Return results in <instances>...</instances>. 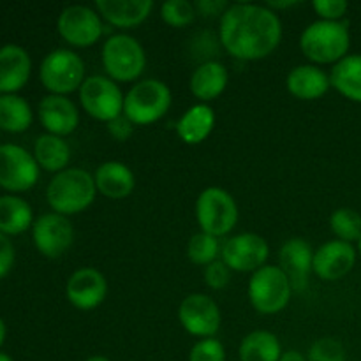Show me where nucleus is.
<instances>
[{"label":"nucleus","mask_w":361,"mask_h":361,"mask_svg":"<svg viewBox=\"0 0 361 361\" xmlns=\"http://www.w3.org/2000/svg\"><path fill=\"white\" fill-rule=\"evenodd\" d=\"M229 81L228 69L217 60H207L196 67L189 81V88L203 104L217 99L226 90Z\"/></svg>","instance_id":"5701e85b"},{"label":"nucleus","mask_w":361,"mask_h":361,"mask_svg":"<svg viewBox=\"0 0 361 361\" xmlns=\"http://www.w3.org/2000/svg\"><path fill=\"white\" fill-rule=\"evenodd\" d=\"M4 341H6V323L0 319V348H2Z\"/></svg>","instance_id":"79ce46f5"},{"label":"nucleus","mask_w":361,"mask_h":361,"mask_svg":"<svg viewBox=\"0 0 361 361\" xmlns=\"http://www.w3.org/2000/svg\"><path fill=\"white\" fill-rule=\"evenodd\" d=\"M32 208L16 196H0V233L20 235L32 226Z\"/></svg>","instance_id":"cd10ccee"},{"label":"nucleus","mask_w":361,"mask_h":361,"mask_svg":"<svg viewBox=\"0 0 361 361\" xmlns=\"http://www.w3.org/2000/svg\"><path fill=\"white\" fill-rule=\"evenodd\" d=\"M247 295L257 312L263 316H275L291 302L293 286L281 267L264 264L250 277Z\"/></svg>","instance_id":"423d86ee"},{"label":"nucleus","mask_w":361,"mask_h":361,"mask_svg":"<svg viewBox=\"0 0 361 361\" xmlns=\"http://www.w3.org/2000/svg\"><path fill=\"white\" fill-rule=\"evenodd\" d=\"M196 221L201 231L215 236H226L238 222V204L228 190L208 187L196 200Z\"/></svg>","instance_id":"0eeeda50"},{"label":"nucleus","mask_w":361,"mask_h":361,"mask_svg":"<svg viewBox=\"0 0 361 361\" xmlns=\"http://www.w3.org/2000/svg\"><path fill=\"white\" fill-rule=\"evenodd\" d=\"M171 108V90L161 80L137 81L126 94L123 115L134 126H150L159 122Z\"/></svg>","instance_id":"39448f33"},{"label":"nucleus","mask_w":361,"mask_h":361,"mask_svg":"<svg viewBox=\"0 0 361 361\" xmlns=\"http://www.w3.org/2000/svg\"><path fill=\"white\" fill-rule=\"evenodd\" d=\"M60 37L76 48H90L102 37L101 14L87 6H69L60 13L56 21Z\"/></svg>","instance_id":"9d476101"},{"label":"nucleus","mask_w":361,"mask_h":361,"mask_svg":"<svg viewBox=\"0 0 361 361\" xmlns=\"http://www.w3.org/2000/svg\"><path fill=\"white\" fill-rule=\"evenodd\" d=\"M228 7L229 4L224 0H200L196 4V11L203 16H222Z\"/></svg>","instance_id":"58836bf2"},{"label":"nucleus","mask_w":361,"mask_h":361,"mask_svg":"<svg viewBox=\"0 0 361 361\" xmlns=\"http://www.w3.org/2000/svg\"><path fill=\"white\" fill-rule=\"evenodd\" d=\"M203 277L208 288L219 291V289H224L229 284V281H231V270H229L224 261L217 259L208 264V267H204Z\"/></svg>","instance_id":"f704fd0d"},{"label":"nucleus","mask_w":361,"mask_h":361,"mask_svg":"<svg viewBox=\"0 0 361 361\" xmlns=\"http://www.w3.org/2000/svg\"><path fill=\"white\" fill-rule=\"evenodd\" d=\"M106 126H108L109 136H111L113 140L120 141V143H122V141L129 140V137L133 136V133H134V123L130 122V120L127 118L126 115L116 116L115 120L108 122Z\"/></svg>","instance_id":"e433bc0d"},{"label":"nucleus","mask_w":361,"mask_h":361,"mask_svg":"<svg viewBox=\"0 0 361 361\" xmlns=\"http://www.w3.org/2000/svg\"><path fill=\"white\" fill-rule=\"evenodd\" d=\"M309 361H345V349L342 342L334 337L317 338L309 349Z\"/></svg>","instance_id":"473e14b6"},{"label":"nucleus","mask_w":361,"mask_h":361,"mask_svg":"<svg viewBox=\"0 0 361 361\" xmlns=\"http://www.w3.org/2000/svg\"><path fill=\"white\" fill-rule=\"evenodd\" d=\"M32 123V109L23 97L14 94L0 95V129L23 133Z\"/></svg>","instance_id":"c85d7f7f"},{"label":"nucleus","mask_w":361,"mask_h":361,"mask_svg":"<svg viewBox=\"0 0 361 361\" xmlns=\"http://www.w3.org/2000/svg\"><path fill=\"white\" fill-rule=\"evenodd\" d=\"M356 249L353 243L331 240L314 250L312 271L326 282L338 281L345 277L355 268Z\"/></svg>","instance_id":"dca6fc26"},{"label":"nucleus","mask_w":361,"mask_h":361,"mask_svg":"<svg viewBox=\"0 0 361 361\" xmlns=\"http://www.w3.org/2000/svg\"><path fill=\"white\" fill-rule=\"evenodd\" d=\"M238 356L240 361H279L282 356L281 341L271 331H250L240 344Z\"/></svg>","instance_id":"a878e982"},{"label":"nucleus","mask_w":361,"mask_h":361,"mask_svg":"<svg viewBox=\"0 0 361 361\" xmlns=\"http://www.w3.org/2000/svg\"><path fill=\"white\" fill-rule=\"evenodd\" d=\"M39 120L48 134L63 137L73 134L80 123V111L66 95H46L39 104Z\"/></svg>","instance_id":"a211bd4d"},{"label":"nucleus","mask_w":361,"mask_h":361,"mask_svg":"<svg viewBox=\"0 0 361 361\" xmlns=\"http://www.w3.org/2000/svg\"><path fill=\"white\" fill-rule=\"evenodd\" d=\"M95 9L113 27L133 28L150 16L154 2L152 0H95Z\"/></svg>","instance_id":"412c9836"},{"label":"nucleus","mask_w":361,"mask_h":361,"mask_svg":"<svg viewBox=\"0 0 361 361\" xmlns=\"http://www.w3.org/2000/svg\"><path fill=\"white\" fill-rule=\"evenodd\" d=\"M85 361H111L109 358H106V356H101V355H95V356H90V358H87Z\"/></svg>","instance_id":"37998d69"},{"label":"nucleus","mask_w":361,"mask_h":361,"mask_svg":"<svg viewBox=\"0 0 361 361\" xmlns=\"http://www.w3.org/2000/svg\"><path fill=\"white\" fill-rule=\"evenodd\" d=\"M178 321L192 337L214 338L221 330L222 316L217 303L203 293L185 296L178 307Z\"/></svg>","instance_id":"f8f14e48"},{"label":"nucleus","mask_w":361,"mask_h":361,"mask_svg":"<svg viewBox=\"0 0 361 361\" xmlns=\"http://www.w3.org/2000/svg\"><path fill=\"white\" fill-rule=\"evenodd\" d=\"M41 83L53 95H67L80 90L85 78V62L71 49H55L48 53L39 71Z\"/></svg>","instance_id":"6e6552de"},{"label":"nucleus","mask_w":361,"mask_h":361,"mask_svg":"<svg viewBox=\"0 0 361 361\" xmlns=\"http://www.w3.org/2000/svg\"><path fill=\"white\" fill-rule=\"evenodd\" d=\"M279 263L291 282L293 291H305L314 263V250L310 243L300 236L289 238L279 250Z\"/></svg>","instance_id":"f3484780"},{"label":"nucleus","mask_w":361,"mask_h":361,"mask_svg":"<svg viewBox=\"0 0 361 361\" xmlns=\"http://www.w3.org/2000/svg\"><path fill=\"white\" fill-rule=\"evenodd\" d=\"M293 6H296V2H270V4H267V7H270L271 11L286 9V7H293Z\"/></svg>","instance_id":"a19ab883"},{"label":"nucleus","mask_w":361,"mask_h":361,"mask_svg":"<svg viewBox=\"0 0 361 361\" xmlns=\"http://www.w3.org/2000/svg\"><path fill=\"white\" fill-rule=\"evenodd\" d=\"M286 87L293 97L300 101H316L330 90V76L314 63H303L289 71Z\"/></svg>","instance_id":"6ab92c4d"},{"label":"nucleus","mask_w":361,"mask_h":361,"mask_svg":"<svg viewBox=\"0 0 361 361\" xmlns=\"http://www.w3.org/2000/svg\"><path fill=\"white\" fill-rule=\"evenodd\" d=\"M97 187L94 175L81 168H69L56 173L46 189V197L55 214L76 215L87 210L95 200Z\"/></svg>","instance_id":"f03ea898"},{"label":"nucleus","mask_w":361,"mask_h":361,"mask_svg":"<svg viewBox=\"0 0 361 361\" xmlns=\"http://www.w3.org/2000/svg\"><path fill=\"white\" fill-rule=\"evenodd\" d=\"M14 263V247L4 233H0V279L6 277Z\"/></svg>","instance_id":"4c0bfd02"},{"label":"nucleus","mask_w":361,"mask_h":361,"mask_svg":"<svg viewBox=\"0 0 361 361\" xmlns=\"http://www.w3.org/2000/svg\"><path fill=\"white\" fill-rule=\"evenodd\" d=\"M102 67L108 78L118 83L136 81L147 67V53L137 39L127 34H115L102 46Z\"/></svg>","instance_id":"20e7f679"},{"label":"nucleus","mask_w":361,"mask_h":361,"mask_svg":"<svg viewBox=\"0 0 361 361\" xmlns=\"http://www.w3.org/2000/svg\"><path fill=\"white\" fill-rule=\"evenodd\" d=\"M94 180L97 192H101L108 200L115 201L126 200L127 196H130L134 185H136V178H134V173L130 171L129 166L116 161H109L99 166Z\"/></svg>","instance_id":"4be33fe9"},{"label":"nucleus","mask_w":361,"mask_h":361,"mask_svg":"<svg viewBox=\"0 0 361 361\" xmlns=\"http://www.w3.org/2000/svg\"><path fill=\"white\" fill-rule=\"evenodd\" d=\"M196 6L189 0H168L161 6V18L173 28L189 27L196 18Z\"/></svg>","instance_id":"2f4dec72"},{"label":"nucleus","mask_w":361,"mask_h":361,"mask_svg":"<svg viewBox=\"0 0 361 361\" xmlns=\"http://www.w3.org/2000/svg\"><path fill=\"white\" fill-rule=\"evenodd\" d=\"M0 361H13L9 355H6V353H0Z\"/></svg>","instance_id":"c03bdc74"},{"label":"nucleus","mask_w":361,"mask_h":361,"mask_svg":"<svg viewBox=\"0 0 361 361\" xmlns=\"http://www.w3.org/2000/svg\"><path fill=\"white\" fill-rule=\"evenodd\" d=\"M358 250H360V254H361V238H360V242H358Z\"/></svg>","instance_id":"a18cd8bd"},{"label":"nucleus","mask_w":361,"mask_h":361,"mask_svg":"<svg viewBox=\"0 0 361 361\" xmlns=\"http://www.w3.org/2000/svg\"><path fill=\"white\" fill-rule=\"evenodd\" d=\"M34 157L42 169L49 173H60L67 169L71 161V148L63 137L53 134H42L34 147Z\"/></svg>","instance_id":"bb28decb"},{"label":"nucleus","mask_w":361,"mask_h":361,"mask_svg":"<svg viewBox=\"0 0 361 361\" xmlns=\"http://www.w3.org/2000/svg\"><path fill=\"white\" fill-rule=\"evenodd\" d=\"M189 361H226V348L217 338H201L192 345Z\"/></svg>","instance_id":"72a5a7b5"},{"label":"nucleus","mask_w":361,"mask_h":361,"mask_svg":"<svg viewBox=\"0 0 361 361\" xmlns=\"http://www.w3.org/2000/svg\"><path fill=\"white\" fill-rule=\"evenodd\" d=\"M215 127V111L212 106L194 104L176 122V134L187 145H200L207 140Z\"/></svg>","instance_id":"b1692460"},{"label":"nucleus","mask_w":361,"mask_h":361,"mask_svg":"<svg viewBox=\"0 0 361 361\" xmlns=\"http://www.w3.org/2000/svg\"><path fill=\"white\" fill-rule=\"evenodd\" d=\"M221 250L219 240L203 231L190 236L189 243H187V256L194 264H200V267H208L210 263L217 261Z\"/></svg>","instance_id":"7c9ffc66"},{"label":"nucleus","mask_w":361,"mask_h":361,"mask_svg":"<svg viewBox=\"0 0 361 361\" xmlns=\"http://www.w3.org/2000/svg\"><path fill=\"white\" fill-rule=\"evenodd\" d=\"M80 102L85 113L99 122H111L116 116L123 115V101L118 85L108 76H88L80 87Z\"/></svg>","instance_id":"1a4fd4ad"},{"label":"nucleus","mask_w":361,"mask_h":361,"mask_svg":"<svg viewBox=\"0 0 361 361\" xmlns=\"http://www.w3.org/2000/svg\"><path fill=\"white\" fill-rule=\"evenodd\" d=\"M351 46L348 25L342 21H314L300 35V49L314 63H337Z\"/></svg>","instance_id":"7ed1b4c3"},{"label":"nucleus","mask_w":361,"mask_h":361,"mask_svg":"<svg viewBox=\"0 0 361 361\" xmlns=\"http://www.w3.org/2000/svg\"><path fill=\"white\" fill-rule=\"evenodd\" d=\"M330 83L345 99L361 102V55H348L334 66Z\"/></svg>","instance_id":"393cba45"},{"label":"nucleus","mask_w":361,"mask_h":361,"mask_svg":"<svg viewBox=\"0 0 361 361\" xmlns=\"http://www.w3.org/2000/svg\"><path fill=\"white\" fill-rule=\"evenodd\" d=\"M32 62L28 53L16 44L0 48V94H14L27 85Z\"/></svg>","instance_id":"aec40b11"},{"label":"nucleus","mask_w":361,"mask_h":361,"mask_svg":"<svg viewBox=\"0 0 361 361\" xmlns=\"http://www.w3.org/2000/svg\"><path fill=\"white\" fill-rule=\"evenodd\" d=\"M108 295V281L99 270L92 267L80 268L69 277L66 284V296L78 310H94L104 302Z\"/></svg>","instance_id":"2eb2a0df"},{"label":"nucleus","mask_w":361,"mask_h":361,"mask_svg":"<svg viewBox=\"0 0 361 361\" xmlns=\"http://www.w3.org/2000/svg\"><path fill=\"white\" fill-rule=\"evenodd\" d=\"M219 41L231 56L245 62L267 59L282 41V21L257 4H233L219 21Z\"/></svg>","instance_id":"f257e3e1"},{"label":"nucleus","mask_w":361,"mask_h":361,"mask_svg":"<svg viewBox=\"0 0 361 361\" xmlns=\"http://www.w3.org/2000/svg\"><path fill=\"white\" fill-rule=\"evenodd\" d=\"M32 238H34L35 249L42 256L55 259L66 254L69 247L73 245L74 229L69 219L60 214H44L34 222L32 229Z\"/></svg>","instance_id":"4468645a"},{"label":"nucleus","mask_w":361,"mask_h":361,"mask_svg":"<svg viewBox=\"0 0 361 361\" xmlns=\"http://www.w3.org/2000/svg\"><path fill=\"white\" fill-rule=\"evenodd\" d=\"M39 180V164L34 155L18 145H0V187L11 192L32 189Z\"/></svg>","instance_id":"ddd939ff"},{"label":"nucleus","mask_w":361,"mask_h":361,"mask_svg":"<svg viewBox=\"0 0 361 361\" xmlns=\"http://www.w3.org/2000/svg\"><path fill=\"white\" fill-rule=\"evenodd\" d=\"M330 228L341 242L353 243L361 238V215L353 208H338L331 214Z\"/></svg>","instance_id":"c756f323"},{"label":"nucleus","mask_w":361,"mask_h":361,"mask_svg":"<svg viewBox=\"0 0 361 361\" xmlns=\"http://www.w3.org/2000/svg\"><path fill=\"white\" fill-rule=\"evenodd\" d=\"M317 16L324 21H341L348 11V2L345 0H316L312 4Z\"/></svg>","instance_id":"c9c22d12"},{"label":"nucleus","mask_w":361,"mask_h":361,"mask_svg":"<svg viewBox=\"0 0 361 361\" xmlns=\"http://www.w3.org/2000/svg\"><path fill=\"white\" fill-rule=\"evenodd\" d=\"M279 361H309V360H307V356H303L300 351H295V349H291V351L282 353L281 360H279Z\"/></svg>","instance_id":"ea45409f"},{"label":"nucleus","mask_w":361,"mask_h":361,"mask_svg":"<svg viewBox=\"0 0 361 361\" xmlns=\"http://www.w3.org/2000/svg\"><path fill=\"white\" fill-rule=\"evenodd\" d=\"M221 256L231 271L254 274L267 264L268 256H270V247L261 235L240 233V235L226 240Z\"/></svg>","instance_id":"9b49d317"}]
</instances>
